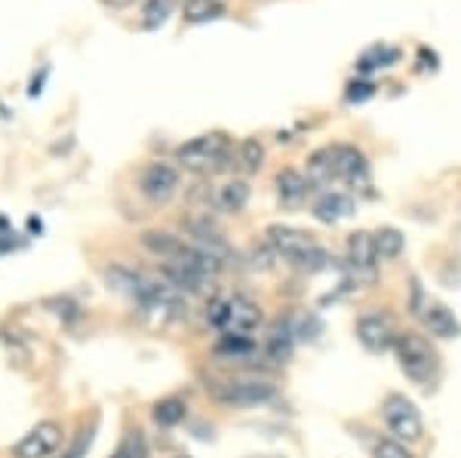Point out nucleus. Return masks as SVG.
Here are the masks:
<instances>
[{"mask_svg":"<svg viewBox=\"0 0 461 458\" xmlns=\"http://www.w3.org/2000/svg\"><path fill=\"white\" fill-rule=\"evenodd\" d=\"M210 323L215 329H221L225 336H249L262 323V311L247 295H230L225 301H215Z\"/></svg>","mask_w":461,"mask_h":458,"instance_id":"5","label":"nucleus"},{"mask_svg":"<svg viewBox=\"0 0 461 458\" xmlns=\"http://www.w3.org/2000/svg\"><path fill=\"white\" fill-rule=\"evenodd\" d=\"M293 338H295V329L280 320L277 327L271 329V338H267V357L277 360V364L289 360V354H293Z\"/></svg>","mask_w":461,"mask_h":458,"instance_id":"17","label":"nucleus"},{"mask_svg":"<svg viewBox=\"0 0 461 458\" xmlns=\"http://www.w3.org/2000/svg\"><path fill=\"white\" fill-rule=\"evenodd\" d=\"M393 354H397L400 373L415 385H428L440 373V354L434 351V345L419 332H397L393 342Z\"/></svg>","mask_w":461,"mask_h":458,"instance_id":"3","label":"nucleus"},{"mask_svg":"<svg viewBox=\"0 0 461 458\" xmlns=\"http://www.w3.org/2000/svg\"><path fill=\"white\" fill-rule=\"evenodd\" d=\"M375 265H378V249H375V234L369 231H354L348 238V268L354 271L357 277H375Z\"/></svg>","mask_w":461,"mask_h":458,"instance_id":"11","label":"nucleus"},{"mask_svg":"<svg viewBox=\"0 0 461 458\" xmlns=\"http://www.w3.org/2000/svg\"><path fill=\"white\" fill-rule=\"evenodd\" d=\"M139 191L145 201L151 203H167L169 197L178 191V173L169 164H148L139 175Z\"/></svg>","mask_w":461,"mask_h":458,"instance_id":"9","label":"nucleus"},{"mask_svg":"<svg viewBox=\"0 0 461 458\" xmlns=\"http://www.w3.org/2000/svg\"><path fill=\"white\" fill-rule=\"evenodd\" d=\"M354 212V197L341 194V191H330L314 203V219L323 225H336V221L348 219Z\"/></svg>","mask_w":461,"mask_h":458,"instance_id":"14","label":"nucleus"},{"mask_svg":"<svg viewBox=\"0 0 461 458\" xmlns=\"http://www.w3.org/2000/svg\"><path fill=\"white\" fill-rule=\"evenodd\" d=\"M102 4L114 6V10H126V6H132V4H136V0H102Z\"/></svg>","mask_w":461,"mask_h":458,"instance_id":"28","label":"nucleus"},{"mask_svg":"<svg viewBox=\"0 0 461 458\" xmlns=\"http://www.w3.org/2000/svg\"><path fill=\"white\" fill-rule=\"evenodd\" d=\"M274 385L265 379H230L225 385L215 388V400L221 406H234V409H249V406H262L274 400Z\"/></svg>","mask_w":461,"mask_h":458,"instance_id":"7","label":"nucleus"},{"mask_svg":"<svg viewBox=\"0 0 461 458\" xmlns=\"http://www.w3.org/2000/svg\"><path fill=\"white\" fill-rule=\"evenodd\" d=\"M59 446H62V427L56 422H41L16 443L13 455L16 458H50Z\"/></svg>","mask_w":461,"mask_h":458,"instance_id":"8","label":"nucleus"},{"mask_svg":"<svg viewBox=\"0 0 461 458\" xmlns=\"http://www.w3.org/2000/svg\"><path fill=\"white\" fill-rule=\"evenodd\" d=\"M277 194L284 206H299L311 194V179H304L299 169H284L277 173Z\"/></svg>","mask_w":461,"mask_h":458,"instance_id":"15","label":"nucleus"},{"mask_svg":"<svg viewBox=\"0 0 461 458\" xmlns=\"http://www.w3.org/2000/svg\"><path fill=\"white\" fill-rule=\"evenodd\" d=\"M117 455H121V458H145V440H142V434H130V437L121 443Z\"/></svg>","mask_w":461,"mask_h":458,"instance_id":"26","label":"nucleus"},{"mask_svg":"<svg viewBox=\"0 0 461 458\" xmlns=\"http://www.w3.org/2000/svg\"><path fill=\"white\" fill-rule=\"evenodd\" d=\"M182 458H188V455H182Z\"/></svg>","mask_w":461,"mask_h":458,"instance_id":"30","label":"nucleus"},{"mask_svg":"<svg viewBox=\"0 0 461 458\" xmlns=\"http://www.w3.org/2000/svg\"><path fill=\"white\" fill-rule=\"evenodd\" d=\"M373 458H412V453L400 440H378L373 449Z\"/></svg>","mask_w":461,"mask_h":458,"instance_id":"25","label":"nucleus"},{"mask_svg":"<svg viewBox=\"0 0 461 458\" xmlns=\"http://www.w3.org/2000/svg\"><path fill=\"white\" fill-rule=\"evenodd\" d=\"M185 412H188L185 400H178V397H167V400L154 403V422H158L160 427H176L185 418Z\"/></svg>","mask_w":461,"mask_h":458,"instance_id":"20","label":"nucleus"},{"mask_svg":"<svg viewBox=\"0 0 461 458\" xmlns=\"http://www.w3.org/2000/svg\"><path fill=\"white\" fill-rule=\"evenodd\" d=\"M252 351H256V345L249 336H221L219 348H215V354L225 360H247Z\"/></svg>","mask_w":461,"mask_h":458,"instance_id":"22","label":"nucleus"},{"mask_svg":"<svg viewBox=\"0 0 461 458\" xmlns=\"http://www.w3.org/2000/svg\"><path fill=\"white\" fill-rule=\"evenodd\" d=\"M373 95V84H348V102H363Z\"/></svg>","mask_w":461,"mask_h":458,"instance_id":"27","label":"nucleus"},{"mask_svg":"<svg viewBox=\"0 0 461 458\" xmlns=\"http://www.w3.org/2000/svg\"><path fill=\"white\" fill-rule=\"evenodd\" d=\"M382 416L388 431L397 437L400 443H419L425 437V422H421V412L409 397L403 394H388L382 406Z\"/></svg>","mask_w":461,"mask_h":458,"instance_id":"6","label":"nucleus"},{"mask_svg":"<svg viewBox=\"0 0 461 458\" xmlns=\"http://www.w3.org/2000/svg\"><path fill=\"white\" fill-rule=\"evenodd\" d=\"M357 338H360V345L366 351H388L393 348V342H397V332H393L391 320L384 314H363L360 320H357Z\"/></svg>","mask_w":461,"mask_h":458,"instance_id":"10","label":"nucleus"},{"mask_svg":"<svg viewBox=\"0 0 461 458\" xmlns=\"http://www.w3.org/2000/svg\"><path fill=\"white\" fill-rule=\"evenodd\" d=\"M265 243L277 258H286L289 265L304 271H323L330 268V256L317 247L311 234L299 231V228L289 225H271L265 231Z\"/></svg>","mask_w":461,"mask_h":458,"instance_id":"2","label":"nucleus"},{"mask_svg":"<svg viewBox=\"0 0 461 458\" xmlns=\"http://www.w3.org/2000/svg\"><path fill=\"white\" fill-rule=\"evenodd\" d=\"M114 458H121V455H114Z\"/></svg>","mask_w":461,"mask_h":458,"instance_id":"29","label":"nucleus"},{"mask_svg":"<svg viewBox=\"0 0 461 458\" xmlns=\"http://www.w3.org/2000/svg\"><path fill=\"white\" fill-rule=\"evenodd\" d=\"M400 58L397 49H391V47H373V49H366V53L360 56V62H357V68L360 71H378V68H391L393 62Z\"/></svg>","mask_w":461,"mask_h":458,"instance_id":"23","label":"nucleus"},{"mask_svg":"<svg viewBox=\"0 0 461 458\" xmlns=\"http://www.w3.org/2000/svg\"><path fill=\"white\" fill-rule=\"evenodd\" d=\"M262 160H265L262 142H258V139H243L240 148H237V166H240L247 175H252L262 169Z\"/></svg>","mask_w":461,"mask_h":458,"instance_id":"18","label":"nucleus"},{"mask_svg":"<svg viewBox=\"0 0 461 458\" xmlns=\"http://www.w3.org/2000/svg\"><path fill=\"white\" fill-rule=\"evenodd\" d=\"M406 247V238L397 231V228H382V231H375V249H378V262H391V258H397L403 253Z\"/></svg>","mask_w":461,"mask_h":458,"instance_id":"19","label":"nucleus"},{"mask_svg":"<svg viewBox=\"0 0 461 458\" xmlns=\"http://www.w3.org/2000/svg\"><path fill=\"white\" fill-rule=\"evenodd\" d=\"M176 0H145L142 10V28H160L163 22L173 16Z\"/></svg>","mask_w":461,"mask_h":458,"instance_id":"24","label":"nucleus"},{"mask_svg":"<svg viewBox=\"0 0 461 458\" xmlns=\"http://www.w3.org/2000/svg\"><path fill=\"white\" fill-rule=\"evenodd\" d=\"M425 327H428L430 336H437V338H458L461 336L458 317L452 314L446 305H428L425 308Z\"/></svg>","mask_w":461,"mask_h":458,"instance_id":"16","label":"nucleus"},{"mask_svg":"<svg viewBox=\"0 0 461 458\" xmlns=\"http://www.w3.org/2000/svg\"><path fill=\"white\" fill-rule=\"evenodd\" d=\"M142 247L151 256H158L160 262H176V258L185 253L188 240L176 238V234H169V231H145L142 234Z\"/></svg>","mask_w":461,"mask_h":458,"instance_id":"13","label":"nucleus"},{"mask_svg":"<svg viewBox=\"0 0 461 458\" xmlns=\"http://www.w3.org/2000/svg\"><path fill=\"white\" fill-rule=\"evenodd\" d=\"M221 13H225V6L219 0H185V19L194 22V25L219 19Z\"/></svg>","mask_w":461,"mask_h":458,"instance_id":"21","label":"nucleus"},{"mask_svg":"<svg viewBox=\"0 0 461 458\" xmlns=\"http://www.w3.org/2000/svg\"><path fill=\"white\" fill-rule=\"evenodd\" d=\"M230 157H234V148H230V139L225 132H206V136L191 139L176 151V164L191 169V173L225 169Z\"/></svg>","mask_w":461,"mask_h":458,"instance_id":"4","label":"nucleus"},{"mask_svg":"<svg viewBox=\"0 0 461 458\" xmlns=\"http://www.w3.org/2000/svg\"><path fill=\"white\" fill-rule=\"evenodd\" d=\"M249 203V184L243 179H234V182H225L221 188H215V201L212 206L219 212H225V216H237V212H243Z\"/></svg>","mask_w":461,"mask_h":458,"instance_id":"12","label":"nucleus"},{"mask_svg":"<svg viewBox=\"0 0 461 458\" xmlns=\"http://www.w3.org/2000/svg\"><path fill=\"white\" fill-rule=\"evenodd\" d=\"M311 184L314 182H351V184H363L369 175V164L363 157V151H357L354 145H330L320 148V151L311 157Z\"/></svg>","mask_w":461,"mask_h":458,"instance_id":"1","label":"nucleus"}]
</instances>
